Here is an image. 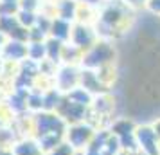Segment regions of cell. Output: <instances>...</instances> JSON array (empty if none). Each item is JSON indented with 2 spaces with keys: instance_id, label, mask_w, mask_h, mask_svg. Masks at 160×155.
<instances>
[{
  "instance_id": "7a4b0ae2",
  "label": "cell",
  "mask_w": 160,
  "mask_h": 155,
  "mask_svg": "<svg viewBox=\"0 0 160 155\" xmlns=\"http://www.w3.org/2000/svg\"><path fill=\"white\" fill-rule=\"evenodd\" d=\"M70 38H72V45H76L79 51L87 52L92 45L97 44V40H99V36H97V31H95L94 25H90V23H76V25H72V34H70Z\"/></svg>"
},
{
  "instance_id": "52a82bcc",
  "label": "cell",
  "mask_w": 160,
  "mask_h": 155,
  "mask_svg": "<svg viewBox=\"0 0 160 155\" xmlns=\"http://www.w3.org/2000/svg\"><path fill=\"white\" fill-rule=\"evenodd\" d=\"M78 2L79 6H92V8H101V2L102 0H74Z\"/></svg>"
},
{
  "instance_id": "ba28073f",
  "label": "cell",
  "mask_w": 160,
  "mask_h": 155,
  "mask_svg": "<svg viewBox=\"0 0 160 155\" xmlns=\"http://www.w3.org/2000/svg\"><path fill=\"white\" fill-rule=\"evenodd\" d=\"M151 126H153V130H155V133H157V137L160 139V119H157Z\"/></svg>"
},
{
  "instance_id": "6da1fadb",
  "label": "cell",
  "mask_w": 160,
  "mask_h": 155,
  "mask_svg": "<svg viewBox=\"0 0 160 155\" xmlns=\"http://www.w3.org/2000/svg\"><path fill=\"white\" fill-rule=\"evenodd\" d=\"M115 47L110 40H97V44L92 45L87 52H83V65L90 70H97L104 65L115 63Z\"/></svg>"
},
{
  "instance_id": "5b68a950",
  "label": "cell",
  "mask_w": 160,
  "mask_h": 155,
  "mask_svg": "<svg viewBox=\"0 0 160 155\" xmlns=\"http://www.w3.org/2000/svg\"><path fill=\"white\" fill-rule=\"evenodd\" d=\"M144 11H148L151 16H158L160 18V0H148Z\"/></svg>"
},
{
  "instance_id": "3957f363",
  "label": "cell",
  "mask_w": 160,
  "mask_h": 155,
  "mask_svg": "<svg viewBox=\"0 0 160 155\" xmlns=\"http://www.w3.org/2000/svg\"><path fill=\"white\" fill-rule=\"evenodd\" d=\"M135 142L144 155H158V137L151 125L135 128Z\"/></svg>"
},
{
  "instance_id": "277c9868",
  "label": "cell",
  "mask_w": 160,
  "mask_h": 155,
  "mask_svg": "<svg viewBox=\"0 0 160 155\" xmlns=\"http://www.w3.org/2000/svg\"><path fill=\"white\" fill-rule=\"evenodd\" d=\"M95 74H97V78H99L101 85L106 90H110V87L117 81L115 63H110V65H104V67H101V69H97V70H95Z\"/></svg>"
},
{
  "instance_id": "8992f818",
  "label": "cell",
  "mask_w": 160,
  "mask_h": 155,
  "mask_svg": "<svg viewBox=\"0 0 160 155\" xmlns=\"http://www.w3.org/2000/svg\"><path fill=\"white\" fill-rule=\"evenodd\" d=\"M122 4H126L131 11H140V9H146V4L148 0H121Z\"/></svg>"
}]
</instances>
